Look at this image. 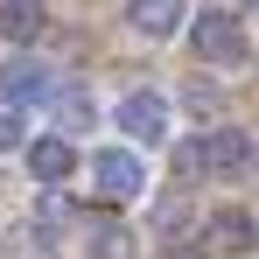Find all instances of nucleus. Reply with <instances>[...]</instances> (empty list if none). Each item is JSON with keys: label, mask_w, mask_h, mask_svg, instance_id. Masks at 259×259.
I'll use <instances>...</instances> for the list:
<instances>
[{"label": "nucleus", "mask_w": 259, "mask_h": 259, "mask_svg": "<svg viewBox=\"0 0 259 259\" xmlns=\"http://www.w3.org/2000/svg\"><path fill=\"white\" fill-rule=\"evenodd\" d=\"M49 112H56L63 133H91V126H98V98H91L84 84H56V91H49Z\"/></svg>", "instance_id": "9d476101"}, {"label": "nucleus", "mask_w": 259, "mask_h": 259, "mask_svg": "<svg viewBox=\"0 0 259 259\" xmlns=\"http://www.w3.org/2000/svg\"><path fill=\"white\" fill-rule=\"evenodd\" d=\"M196 168H203V175H217V182L245 175V168H252V140H245L238 126H210L203 140H196Z\"/></svg>", "instance_id": "7ed1b4c3"}, {"label": "nucleus", "mask_w": 259, "mask_h": 259, "mask_svg": "<svg viewBox=\"0 0 259 259\" xmlns=\"http://www.w3.org/2000/svg\"><path fill=\"white\" fill-rule=\"evenodd\" d=\"M91 189H98L105 203H133V196L147 189V161H140L133 147H98V154H91Z\"/></svg>", "instance_id": "f03ea898"}, {"label": "nucleus", "mask_w": 259, "mask_h": 259, "mask_svg": "<svg viewBox=\"0 0 259 259\" xmlns=\"http://www.w3.org/2000/svg\"><path fill=\"white\" fill-rule=\"evenodd\" d=\"M203 231H210L217 252H252V245H259V217L238 210V203H217V210L203 217Z\"/></svg>", "instance_id": "423d86ee"}, {"label": "nucleus", "mask_w": 259, "mask_h": 259, "mask_svg": "<svg viewBox=\"0 0 259 259\" xmlns=\"http://www.w3.org/2000/svg\"><path fill=\"white\" fill-rule=\"evenodd\" d=\"M168 259H203V252H168Z\"/></svg>", "instance_id": "2eb2a0df"}, {"label": "nucleus", "mask_w": 259, "mask_h": 259, "mask_svg": "<svg viewBox=\"0 0 259 259\" xmlns=\"http://www.w3.org/2000/svg\"><path fill=\"white\" fill-rule=\"evenodd\" d=\"M189 49H196V63H210V70H238L245 63V28H238V14H196L189 21Z\"/></svg>", "instance_id": "f257e3e1"}, {"label": "nucleus", "mask_w": 259, "mask_h": 259, "mask_svg": "<svg viewBox=\"0 0 259 259\" xmlns=\"http://www.w3.org/2000/svg\"><path fill=\"white\" fill-rule=\"evenodd\" d=\"M182 105H189V112H217L224 98H217V84H210V77H196V84L182 91Z\"/></svg>", "instance_id": "4468645a"}, {"label": "nucleus", "mask_w": 259, "mask_h": 259, "mask_svg": "<svg viewBox=\"0 0 259 259\" xmlns=\"http://www.w3.org/2000/svg\"><path fill=\"white\" fill-rule=\"evenodd\" d=\"M119 126H126L133 140H147V147H161V140H168V98H161V91H126V98H119Z\"/></svg>", "instance_id": "20e7f679"}, {"label": "nucleus", "mask_w": 259, "mask_h": 259, "mask_svg": "<svg viewBox=\"0 0 259 259\" xmlns=\"http://www.w3.org/2000/svg\"><path fill=\"white\" fill-rule=\"evenodd\" d=\"M14 147H28V119H21V105L0 112V154H14Z\"/></svg>", "instance_id": "ddd939ff"}, {"label": "nucleus", "mask_w": 259, "mask_h": 259, "mask_svg": "<svg viewBox=\"0 0 259 259\" xmlns=\"http://www.w3.org/2000/svg\"><path fill=\"white\" fill-rule=\"evenodd\" d=\"M21 154H28V175H35L42 189H49V182L63 189V182H70V168H77V147H70V133H49V140H28Z\"/></svg>", "instance_id": "39448f33"}, {"label": "nucleus", "mask_w": 259, "mask_h": 259, "mask_svg": "<svg viewBox=\"0 0 259 259\" xmlns=\"http://www.w3.org/2000/svg\"><path fill=\"white\" fill-rule=\"evenodd\" d=\"M182 0H126V21L133 35H147V42H168V35H182Z\"/></svg>", "instance_id": "6e6552de"}, {"label": "nucleus", "mask_w": 259, "mask_h": 259, "mask_svg": "<svg viewBox=\"0 0 259 259\" xmlns=\"http://www.w3.org/2000/svg\"><path fill=\"white\" fill-rule=\"evenodd\" d=\"M49 70L42 63H28V56H14V63H0V98H7V105H42L49 98Z\"/></svg>", "instance_id": "1a4fd4ad"}, {"label": "nucleus", "mask_w": 259, "mask_h": 259, "mask_svg": "<svg viewBox=\"0 0 259 259\" xmlns=\"http://www.w3.org/2000/svg\"><path fill=\"white\" fill-rule=\"evenodd\" d=\"M140 252V238H133V224H119L112 210L84 217V259H133Z\"/></svg>", "instance_id": "0eeeda50"}, {"label": "nucleus", "mask_w": 259, "mask_h": 259, "mask_svg": "<svg viewBox=\"0 0 259 259\" xmlns=\"http://www.w3.org/2000/svg\"><path fill=\"white\" fill-rule=\"evenodd\" d=\"M189 224H196V203H189L182 189H168V196L154 203V238H168V245H175V238H182Z\"/></svg>", "instance_id": "f8f14e48"}, {"label": "nucleus", "mask_w": 259, "mask_h": 259, "mask_svg": "<svg viewBox=\"0 0 259 259\" xmlns=\"http://www.w3.org/2000/svg\"><path fill=\"white\" fill-rule=\"evenodd\" d=\"M252 175H259V147H252Z\"/></svg>", "instance_id": "dca6fc26"}, {"label": "nucleus", "mask_w": 259, "mask_h": 259, "mask_svg": "<svg viewBox=\"0 0 259 259\" xmlns=\"http://www.w3.org/2000/svg\"><path fill=\"white\" fill-rule=\"evenodd\" d=\"M0 35L7 42H35L42 35V0H0Z\"/></svg>", "instance_id": "9b49d317"}]
</instances>
